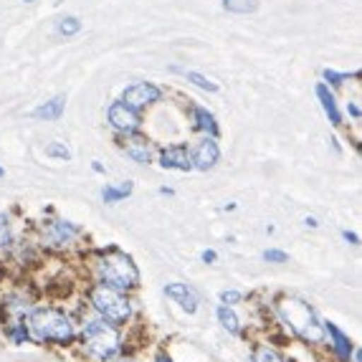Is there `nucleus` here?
Wrapping results in <instances>:
<instances>
[{"mask_svg": "<svg viewBox=\"0 0 362 362\" xmlns=\"http://www.w3.org/2000/svg\"><path fill=\"white\" fill-rule=\"evenodd\" d=\"M279 314L284 317L286 325L294 329L304 342H322L325 339V327L317 320L314 309L302 299H281L279 302Z\"/></svg>", "mask_w": 362, "mask_h": 362, "instance_id": "obj_1", "label": "nucleus"}, {"mask_svg": "<svg viewBox=\"0 0 362 362\" xmlns=\"http://www.w3.org/2000/svg\"><path fill=\"white\" fill-rule=\"evenodd\" d=\"M28 327L33 337L41 342H61L66 344L74 339V325L66 314L59 309H36L30 314Z\"/></svg>", "mask_w": 362, "mask_h": 362, "instance_id": "obj_2", "label": "nucleus"}, {"mask_svg": "<svg viewBox=\"0 0 362 362\" xmlns=\"http://www.w3.org/2000/svg\"><path fill=\"white\" fill-rule=\"evenodd\" d=\"M97 269H99V276H102V284L112 286V289H119V291L132 289L139 281L137 266L132 264V259L127 254H122L117 248H112L109 254H104L99 259Z\"/></svg>", "mask_w": 362, "mask_h": 362, "instance_id": "obj_3", "label": "nucleus"}, {"mask_svg": "<svg viewBox=\"0 0 362 362\" xmlns=\"http://www.w3.org/2000/svg\"><path fill=\"white\" fill-rule=\"evenodd\" d=\"M84 344L86 352L97 360H109L119 350V334L107 322H89L84 329Z\"/></svg>", "mask_w": 362, "mask_h": 362, "instance_id": "obj_4", "label": "nucleus"}, {"mask_svg": "<svg viewBox=\"0 0 362 362\" xmlns=\"http://www.w3.org/2000/svg\"><path fill=\"white\" fill-rule=\"evenodd\" d=\"M91 304L109 322H127L129 314H132L127 296L122 294L119 289H112L107 284H99L91 289Z\"/></svg>", "mask_w": 362, "mask_h": 362, "instance_id": "obj_5", "label": "nucleus"}, {"mask_svg": "<svg viewBox=\"0 0 362 362\" xmlns=\"http://www.w3.org/2000/svg\"><path fill=\"white\" fill-rule=\"evenodd\" d=\"M160 89H157L155 84H147V81H137V84L127 86L124 89V94H122V102L127 104V107L132 109H142L147 107V104H155L160 102Z\"/></svg>", "mask_w": 362, "mask_h": 362, "instance_id": "obj_6", "label": "nucleus"}, {"mask_svg": "<svg viewBox=\"0 0 362 362\" xmlns=\"http://www.w3.org/2000/svg\"><path fill=\"white\" fill-rule=\"evenodd\" d=\"M109 124L117 129V132L132 134L139 129V115L137 109L127 107L124 102H115L109 107Z\"/></svg>", "mask_w": 362, "mask_h": 362, "instance_id": "obj_7", "label": "nucleus"}, {"mask_svg": "<svg viewBox=\"0 0 362 362\" xmlns=\"http://www.w3.org/2000/svg\"><path fill=\"white\" fill-rule=\"evenodd\" d=\"M218 157H221V150H218L216 139L206 137L198 147H195L190 163H193V168H198V170H211L213 165L218 163Z\"/></svg>", "mask_w": 362, "mask_h": 362, "instance_id": "obj_8", "label": "nucleus"}, {"mask_svg": "<svg viewBox=\"0 0 362 362\" xmlns=\"http://www.w3.org/2000/svg\"><path fill=\"white\" fill-rule=\"evenodd\" d=\"M160 165H163L165 170H180V173H187V170L193 168L190 155H187V150L182 145L168 147V150L163 152V157H160Z\"/></svg>", "mask_w": 362, "mask_h": 362, "instance_id": "obj_9", "label": "nucleus"}, {"mask_svg": "<svg viewBox=\"0 0 362 362\" xmlns=\"http://www.w3.org/2000/svg\"><path fill=\"white\" fill-rule=\"evenodd\" d=\"M325 334H329V337H332V347H334V352H337L339 355V360H350V355H352V342H350V337H347V334L342 332V329H339L337 325H332V322H325Z\"/></svg>", "mask_w": 362, "mask_h": 362, "instance_id": "obj_10", "label": "nucleus"}, {"mask_svg": "<svg viewBox=\"0 0 362 362\" xmlns=\"http://www.w3.org/2000/svg\"><path fill=\"white\" fill-rule=\"evenodd\" d=\"M165 294H168L170 299L180 302V307L185 309V312L193 314L195 309H198V299H195V294L187 289L185 284H168V286H165Z\"/></svg>", "mask_w": 362, "mask_h": 362, "instance_id": "obj_11", "label": "nucleus"}, {"mask_svg": "<svg viewBox=\"0 0 362 362\" xmlns=\"http://www.w3.org/2000/svg\"><path fill=\"white\" fill-rule=\"evenodd\" d=\"M122 147H124V152H127L129 157H132L134 163H142V165H147L150 163V145H147V139L145 137H127L124 142H122Z\"/></svg>", "mask_w": 362, "mask_h": 362, "instance_id": "obj_12", "label": "nucleus"}, {"mask_svg": "<svg viewBox=\"0 0 362 362\" xmlns=\"http://www.w3.org/2000/svg\"><path fill=\"white\" fill-rule=\"evenodd\" d=\"M317 97H320L322 109H325V115L329 117V122H332V124H342V117H339V109H337L332 91L327 89L325 84H317Z\"/></svg>", "mask_w": 362, "mask_h": 362, "instance_id": "obj_13", "label": "nucleus"}, {"mask_svg": "<svg viewBox=\"0 0 362 362\" xmlns=\"http://www.w3.org/2000/svg\"><path fill=\"white\" fill-rule=\"evenodd\" d=\"M64 104H66V99H64V97H54L51 102H46V104H41L38 109H33V117H36V119L54 122V119H59V117L64 115Z\"/></svg>", "mask_w": 362, "mask_h": 362, "instance_id": "obj_14", "label": "nucleus"}, {"mask_svg": "<svg viewBox=\"0 0 362 362\" xmlns=\"http://www.w3.org/2000/svg\"><path fill=\"white\" fill-rule=\"evenodd\" d=\"M195 127L203 129V132H208L211 137H216L218 134V124H216V117L208 112V109L203 107H195Z\"/></svg>", "mask_w": 362, "mask_h": 362, "instance_id": "obj_15", "label": "nucleus"}, {"mask_svg": "<svg viewBox=\"0 0 362 362\" xmlns=\"http://www.w3.org/2000/svg\"><path fill=\"white\" fill-rule=\"evenodd\" d=\"M78 233V228L76 226H71V223H54L49 228V238L54 243H69V238L71 235H76Z\"/></svg>", "mask_w": 362, "mask_h": 362, "instance_id": "obj_16", "label": "nucleus"}, {"mask_svg": "<svg viewBox=\"0 0 362 362\" xmlns=\"http://www.w3.org/2000/svg\"><path fill=\"white\" fill-rule=\"evenodd\" d=\"M132 193V182H122L119 187H112L107 185L102 190V198L107 200V203H119L122 198H127V195Z\"/></svg>", "mask_w": 362, "mask_h": 362, "instance_id": "obj_17", "label": "nucleus"}, {"mask_svg": "<svg viewBox=\"0 0 362 362\" xmlns=\"http://www.w3.org/2000/svg\"><path fill=\"white\" fill-rule=\"evenodd\" d=\"M251 362H286V360L279 355L274 347H269V344H259V347L254 350V357H251Z\"/></svg>", "mask_w": 362, "mask_h": 362, "instance_id": "obj_18", "label": "nucleus"}, {"mask_svg": "<svg viewBox=\"0 0 362 362\" xmlns=\"http://www.w3.org/2000/svg\"><path fill=\"white\" fill-rule=\"evenodd\" d=\"M218 320H221V325H223L230 334L238 332V317H235L233 309H228L226 304H221V307H218Z\"/></svg>", "mask_w": 362, "mask_h": 362, "instance_id": "obj_19", "label": "nucleus"}, {"mask_svg": "<svg viewBox=\"0 0 362 362\" xmlns=\"http://www.w3.org/2000/svg\"><path fill=\"white\" fill-rule=\"evenodd\" d=\"M223 8L230 13H254L259 3L256 0H223Z\"/></svg>", "mask_w": 362, "mask_h": 362, "instance_id": "obj_20", "label": "nucleus"}, {"mask_svg": "<svg viewBox=\"0 0 362 362\" xmlns=\"http://www.w3.org/2000/svg\"><path fill=\"white\" fill-rule=\"evenodd\" d=\"M56 30H59L61 36H76L78 30H81V21L74 18V16H66V18H61L56 23Z\"/></svg>", "mask_w": 362, "mask_h": 362, "instance_id": "obj_21", "label": "nucleus"}, {"mask_svg": "<svg viewBox=\"0 0 362 362\" xmlns=\"http://www.w3.org/2000/svg\"><path fill=\"white\" fill-rule=\"evenodd\" d=\"M182 74H185L187 81H193V84H195V86H200V89H206V91H218V84H216V81L206 78L203 74H198V71H182Z\"/></svg>", "mask_w": 362, "mask_h": 362, "instance_id": "obj_22", "label": "nucleus"}, {"mask_svg": "<svg viewBox=\"0 0 362 362\" xmlns=\"http://www.w3.org/2000/svg\"><path fill=\"white\" fill-rule=\"evenodd\" d=\"M46 155L51 157H59V160H71V152H69V147L59 145V142H54V145L46 147Z\"/></svg>", "mask_w": 362, "mask_h": 362, "instance_id": "obj_23", "label": "nucleus"}, {"mask_svg": "<svg viewBox=\"0 0 362 362\" xmlns=\"http://www.w3.org/2000/svg\"><path fill=\"white\" fill-rule=\"evenodd\" d=\"M11 243V226H8V218L0 213V248Z\"/></svg>", "mask_w": 362, "mask_h": 362, "instance_id": "obj_24", "label": "nucleus"}, {"mask_svg": "<svg viewBox=\"0 0 362 362\" xmlns=\"http://www.w3.org/2000/svg\"><path fill=\"white\" fill-rule=\"evenodd\" d=\"M264 259L272 261V264H284L286 254H284V251H276V248H269V251H264Z\"/></svg>", "mask_w": 362, "mask_h": 362, "instance_id": "obj_25", "label": "nucleus"}, {"mask_svg": "<svg viewBox=\"0 0 362 362\" xmlns=\"http://www.w3.org/2000/svg\"><path fill=\"white\" fill-rule=\"evenodd\" d=\"M325 78H329V84L339 86V84L344 81V78H347V74H337V71H329V69H327V71H325Z\"/></svg>", "mask_w": 362, "mask_h": 362, "instance_id": "obj_26", "label": "nucleus"}, {"mask_svg": "<svg viewBox=\"0 0 362 362\" xmlns=\"http://www.w3.org/2000/svg\"><path fill=\"white\" fill-rule=\"evenodd\" d=\"M238 299H241V291L230 289V291H223V294H221V302H223V304H235Z\"/></svg>", "mask_w": 362, "mask_h": 362, "instance_id": "obj_27", "label": "nucleus"}, {"mask_svg": "<svg viewBox=\"0 0 362 362\" xmlns=\"http://www.w3.org/2000/svg\"><path fill=\"white\" fill-rule=\"evenodd\" d=\"M200 259L206 261V264H213V261H216L218 256H216V251H203V254H200Z\"/></svg>", "mask_w": 362, "mask_h": 362, "instance_id": "obj_28", "label": "nucleus"}, {"mask_svg": "<svg viewBox=\"0 0 362 362\" xmlns=\"http://www.w3.org/2000/svg\"><path fill=\"white\" fill-rule=\"evenodd\" d=\"M347 112H350L352 117H357V119H360V107H357V104H347Z\"/></svg>", "mask_w": 362, "mask_h": 362, "instance_id": "obj_29", "label": "nucleus"}, {"mask_svg": "<svg viewBox=\"0 0 362 362\" xmlns=\"http://www.w3.org/2000/svg\"><path fill=\"white\" fill-rule=\"evenodd\" d=\"M344 238H347V241H350V243H355V246H357V243H360V238H357V235L355 233H350V230H344Z\"/></svg>", "mask_w": 362, "mask_h": 362, "instance_id": "obj_30", "label": "nucleus"}, {"mask_svg": "<svg viewBox=\"0 0 362 362\" xmlns=\"http://www.w3.org/2000/svg\"><path fill=\"white\" fill-rule=\"evenodd\" d=\"M157 362H170V357L165 355V352H160V355H157Z\"/></svg>", "mask_w": 362, "mask_h": 362, "instance_id": "obj_31", "label": "nucleus"}, {"mask_svg": "<svg viewBox=\"0 0 362 362\" xmlns=\"http://www.w3.org/2000/svg\"><path fill=\"white\" fill-rule=\"evenodd\" d=\"M304 223H307V226H312V228H317V226H320V223H317V221H314V218H307V221H304Z\"/></svg>", "mask_w": 362, "mask_h": 362, "instance_id": "obj_32", "label": "nucleus"}, {"mask_svg": "<svg viewBox=\"0 0 362 362\" xmlns=\"http://www.w3.org/2000/svg\"><path fill=\"white\" fill-rule=\"evenodd\" d=\"M0 175H3V168H0Z\"/></svg>", "mask_w": 362, "mask_h": 362, "instance_id": "obj_33", "label": "nucleus"}, {"mask_svg": "<svg viewBox=\"0 0 362 362\" xmlns=\"http://www.w3.org/2000/svg\"><path fill=\"white\" fill-rule=\"evenodd\" d=\"M25 3H33V0H25Z\"/></svg>", "mask_w": 362, "mask_h": 362, "instance_id": "obj_34", "label": "nucleus"}, {"mask_svg": "<svg viewBox=\"0 0 362 362\" xmlns=\"http://www.w3.org/2000/svg\"><path fill=\"white\" fill-rule=\"evenodd\" d=\"M127 362H132V360H127Z\"/></svg>", "mask_w": 362, "mask_h": 362, "instance_id": "obj_35", "label": "nucleus"}]
</instances>
